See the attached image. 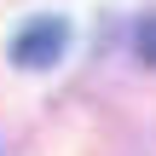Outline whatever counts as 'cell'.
I'll use <instances>...</instances> for the list:
<instances>
[{
	"label": "cell",
	"instance_id": "2",
	"mask_svg": "<svg viewBox=\"0 0 156 156\" xmlns=\"http://www.w3.org/2000/svg\"><path fill=\"white\" fill-rule=\"evenodd\" d=\"M133 52H139V64H151V69H156V12H151V17H139V29H133Z\"/></svg>",
	"mask_w": 156,
	"mask_h": 156
},
{
	"label": "cell",
	"instance_id": "1",
	"mask_svg": "<svg viewBox=\"0 0 156 156\" xmlns=\"http://www.w3.org/2000/svg\"><path fill=\"white\" fill-rule=\"evenodd\" d=\"M64 46H69V23L58 12H41V17H29L12 35V64L17 69H52L64 58Z\"/></svg>",
	"mask_w": 156,
	"mask_h": 156
}]
</instances>
